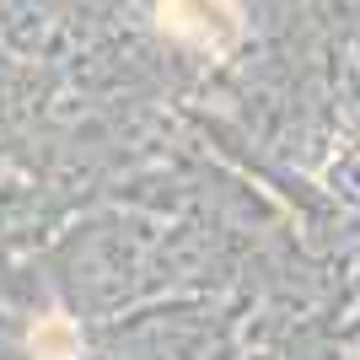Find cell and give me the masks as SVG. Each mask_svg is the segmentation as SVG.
Returning <instances> with one entry per match:
<instances>
[{
    "instance_id": "cell-1",
    "label": "cell",
    "mask_w": 360,
    "mask_h": 360,
    "mask_svg": "<svg viewBox=\"0 0 360 360\" xmlns=\"http://www.w3.org/2000/svg\"><path fill=\"white\" fill-rule=\"evenodd\" d=\"M156 16H162V27L172 32V38L199 44V49L226 44V38L242 27L237 0H156Z\"/></svg>"
},
{
    "instance_id": "cell-2",
    "label": "cell",
    "mask_w": 360,
    "mask_h": 360,
    "mask_svg": "<svg viewBox=\"0 0 360 360\" xmlns=\"http://www.w3.org/2000/svg\"><path fill=\"white\" fill-rule=\"evenodd\" d=\"M75 349H81V339L65 317H49V323L32 328V355L38 360H75Z\"/></svg>"
}]
</instances>
